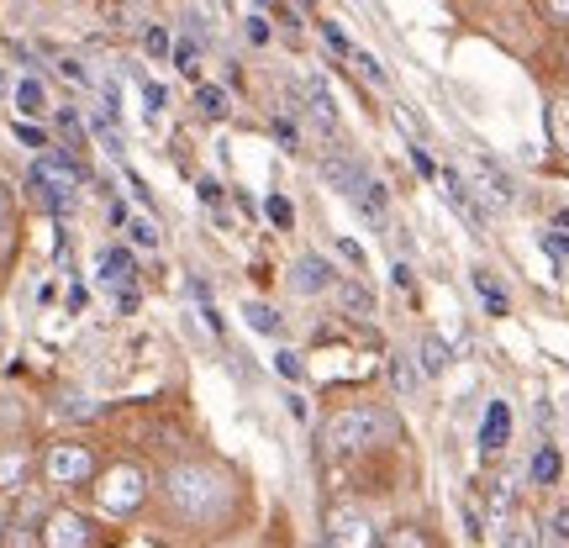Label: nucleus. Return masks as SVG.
<instances>
[{"label": "nucleus", "mask_w": 569, "mask_h": 548, "mask_svg": "<svg viewBox=\"0 0 569 548\" xmlns=\"http://www.w3.org/2000/svg\"><path fill=\"white\" fill-rule=\"evenodd\" d=\"M163 496H169V507L180 511L184 522H211V517H222V511H227V496H232V486H227L217 469L180 465V469H169Z\"/></svg>", "instance_id": "nucleus-1"}, {"label": "nucleus", "mask_w": 569, "mask_h": 548, "mask_svg": "<svg viewBox=\"0 0 569 548\" xmlns=\"http://www.w3.org/2000/svg\"><path fill=\"white\" fill-rule=\"evenodd\" d=\"M390 438V417L375 407H348L327 422V448L332 454H359L369 444H386Z\"/></svg>", "instance_id": "nucleus-2"}, {"label": "nucleus", "mask_w": 569, "mask_h": 548, "mask_svg": "<svg viewBox=\"0 0 569 548\" xmlns=\"http://www.w3.org/2000/svg\"><path fill=\"white\" fill-rule=\"evenodd\" d=\"M27 185H32L42 201L59 211V206L74 201V185H80V163L63 159V153H38V159H32V175H27Z\"/></svg>", "instance_id": "nucleus-3"}, {"label": "nucleus", "mask_w": 569, "mask_h": 548, "mask_svg": "<svg viewBox=\"0 0 569 548\" xmlns=\"http://www.w3.org/2000/svg\"><path fill=\"white\" fill-rule=\"evenodd\" d=\"M96 501H101V511H111V517H132V511L148 501V480H142V469H132V465L106 469L101 486H96Z\"/></svg>", "instance_id": "nucleus-4"}, {"label": "nucleus", "mask_w": 569, "mask_h": 548, "mask_svg": "<svg viewBox=\"0 0 569 548\" xmlns=\"http://www.w3.org/2000/svg\"><path fill=\"white\" fill-rule=\"evenodd\" d=\"M96 475V459L84 444H53L48 448V480L53 486H84Z\"/></svg>", "instance_id": "nucleus-5"}, {"label": "nucleus", "mask_w": 569, "mask_h": 548, "mask_svg": "<svg viewBox=\"0 0 569 548\" xmlns=\"http://www.w3.org/2000/svg\"><path fill=\"white\" fill-rule=\"evenodd\" d=\"M90 538H96V528H90V517H80V511H53L48 528H42V544L48 548H90Z\"/></svg>", "instance_id": "nucleus-6"}, {"label": "nucleus", "mask_w": 569, "mask_h": 548, "mask_svg": "<svg viewBox=\"0 0 569 548\" xmlns=\"http://www.w3.org/2000/svg\"><path fill=\"white\" fill-rule=\"evenodd\" d=\"M469 190L486 196L490 206H511V196H517V190H511V175L496 169L490 159H469Z\"/></svg>", "instance_id": "nucleus-7"}, {"label": "nucleus", "mask_w": 569, "mask_h": 548, "mask_svg": "<svg viewBox=\"0 0 569 548\" xmlns=\"http://www.w3.org/2000/svg\"><path fill=\"white\" fill-rule=\"evenodd\" d=\"M322 180L338 190V196H348V201H359L369 190V175H365V163H353L348 153H332V159H322Z\"/></svg>", "instance_id": "nucleus-8"}, {"label": "nucleus", "mask_w": 569, "mask_h": 548, "mask_svg": "<svg viewBox=\"0 0 569 548\" xmlns=\"http://www.w3.org/2000/svg\"><path fill=\"white\" fill-rule=\"evenodd\" d=\"M327 528H332V544L338 548H369L375 544V528H369L353 507H338L332 517H327Z\"/></svg>", "instance_id": "nucleus-9"}, {"label": "nucleus", "mask_w": 569, "mask_h": 548, "mask_svg": "<svg viewBox=\"0 0 569 548\" xmlns=\"http://www.w3.org/2000/svg\"><path fill=\"white\" fill-rule=\"evenodd\" d=\"M327 285H332V269H327V259H317V253L296 259V269H290V290H296V296H322Z\"/></svg>", "instance_id": "nucleus-10"}, {"label": "nucleus", "mask_w": 569, "mask_h": 548, "mask_svg": "<svg viewBox=\"0 0 569 548\" xmlns=\"http://www.w3.org/2000/svg\"><path fill=\"white\" fill-rule=\"evenodd\" d=\"M138 269H132V253L127 248H106L101 253V285L106 290H132Z\"/></svg>", "instance_id": "nucleus-11"}, {"label": "nucleus", "mask_w": 569, "mask_h": 548, "mask_svg": "<svg viewBox=\"0 0 569 548\" xmlns=\"http://www.w3.org/2000/svg\"><path fill=\"white\" fill-rule=\"evenodd\" d=\"M507 438H511V411H507V401H490L486 427H480V448H501Z\"/></svg>", "instance_id": "nucleus-12"}, {"label": "nucleus", "mask_w": 569, "mask_h": 548, "mask_svg": "<svg viewBox=\"0 0 569 548\" xmlns=\"http://www.w3.org/2000/svg\"><path fill=\"white\" fill-rule=\"evenodd\" d=\"M443 185H448V201L459 206V211H465L469 222H475V227L486 222V211H480V201H475V190H469V180H465V175H453V169H448V175H443Z\"/></svg>", "instance_id": "nucleus-13"}, {"label": "nucleus", "mask_w": 569, "mask_h": 548, "mask_svg": "<svg viewBox=\"0 0 569 548\" xmlns=\"http://www.w3.org/2000/svg\"><path fill=\"white\" fill-rule=\"evenodd\" d=\"M332 296H338V306H343V311H353V317H369V311H375V296H369L359 280H338V285H332Z\"/></svg>", "instance_id": "nucleus-14"}, {"label": "nucleus", "mask_w": 569, "mask_h": 548, "mask_svg": "<svg viewBox=\"0 0 569 548\" xmlns=\"http://www.w3.org/2000/svg\"><path fill=\"white\" fill-rule=\"evenodd\" d=\"M306 111L317 117V127H327V132H332V122H338V111H332V90H327L322 80H311V84H306Z\"/></svg>", "instance_id": "nucleus-15"}, {"label": "nucleus", "mask_w": 569, "mask_h": 548, "mask_svg": "<svg viewBox=\"0 0 569 548\" xmlns=\"http://www.w3.org/2000/svg\"><path fill=\"white\" fill-rule=\"evenodd\" d=\"M17 111L21 117H42V111H48V90H42V80H32V74L17 80Z\"/></svg>", "instance_id": "nucleus-16"}, {"label": "nucleus", "mask_w": 569, "mask_h": 548, "mask_svg": "<svg viewBox=\"0 0 569 548\" xmlns=\"http://www.w3.org/2000/svg\"><path fill=\"white\" fill-rule=\"evenodd\" d=\"M417 380H422L417 365H411L407 353H396V359H390V386H396V396H417Z\"/></svg>", "instance_id": "nucleus-17"}, {"label": "nucleus", "mask_w": 569, "mask_h": 548, "mask_svg": "<svg viewBox=\"0 0 569 548\" xmlns=\"http://www.w3.org/2000/svg\"><path fill=\"white\" fill-rule=\"evenodd\" d=\"M243 322L253 327V332H269V338H274V332H280V311H274V306H264V301H248L243 306Z\"/></svg>", "instance_id": "nucleus-18"}, {"label": "nucleus", "mask_w": 569, "mask_h": 548, "mask_svg": "<svg viewBox=\"0 0 569 548\" xmlns=\"http://www.w3.org/2000/svg\"><path fill=\"white\" fill-rule=\"evenodd\" d=\"M196 106H201L211 122H222V117H227V90H222V84H201V90H196Z\"/></svg>", "instance_id": "nucleus-19"}, {"label": "nucleus", "mask_w": 569, "mask_h": 548, "mask_svg": "<svg viewBox=\"0 0 569 548\" xmlns=\"http://www.w3.org/2000/svg\"><path fill=\"white\" fill-rule=\"evenodd\" d=\"M532 480H538V486H553V480H559V454H553L549 444L532 454Z\"/></svg>", "instance_id": "nucleus-20"}, {"label": "nucleus", "mask_w": 569, "mask_h": 548, "mask_svg": "<svg viewBox=\"0 0 569 548\" xmlns=\"http://www.w3.org/2000/svg\"><path fill=\"white\" fill-rule=\"evenodd\" d=\"M422 369L427 375H443L448 369V343L443 338H422Z\"/></svg>", "instance_id": "nucleus-21"}, {"label": "nucleus", "mask_w": 569, "mask_h": 548, "mask_svg": "<svg viewBox=\"0 0 569 548\" xmlns=\"http://www.w3.org/2000/svg\"><path fill=\"white\" fill-rule=\"evenodd\" d=\"M549 127H553V142H559V148L569 153V96L549 106Z\"/></svg>", "instance_id": "nucleus-22"}, {"label": "nucleus", "mask_w": 569, "mask_h": 548, "mask_svg": "<svg viewBox=\"0 0 569 548\" xmlns=\"http://www.w3.org/2000/svg\"><path fill=\"white\" fill-rule=\"evenodd\" d=\"M21 475H27V454H0V486H21Z\"/></svg>", "instance_id": "nucleus-23"}, {"label": "nucleus", "mask_w": 569, "mask_h": 548, "mask_svg": "<svg viewBox=\"0 0 569 548\" xmlns=\"http://www.w3.org/2000/svg\"><path fill=\"white\" fill-rule=\"evenodd\" d=\"M475 290L486 296V306H490V311H507V296H501V285L490 280L486 269H475Z\"/></svg>", "instance_id": "nucleus-24"}, {"label": "nucleus", "mask_w": 569, "mask_h": 548, "mask_svg": "<svg viewBox=\"0 0 569 548\" xmlns=\"http://www.w3.org/2000/svg\"><path fill=\"white\" fill-rule=\"evenodd\" d=\"M501 548H538V532H532L528 522H511V528L501 532Z\"/></svg>", "instance_id": "nucleus-25"}, {"label": "nucleus", "mask_w": 569, "mask_h": 548, "mask_svg": "<svg viewBox=\"0 0 569 548\" xmlns=\"http://www.w3.org/2000/svg\"><path fill=\"white\" fill-rule=\"evenodd\" d=\"M264 217L274 227H290V222H296V206L284 201V196H269V201H264Z\"/></svg>", "instance_id": "nucleus-26"}, {"label": "nucleus", "mask_w": 569, "mask_h": 548, "mask_svg": "<svg viewBox=\"0 0 569 548\" xmlns=\"http://www.w3.org/2000/svg\"><path fill=\"white\" fill-rule=\"evenodd\" d=\"M386 548H427V538L417 528H390L386 532Z\"/></svg>", "instance_id": "nucleus-27"}, {"label": "nucleus", "mask_w": 569, "mask_h": 548, "mask_svg": "<svg viewBox=\"0 0 569 548\" xmlns=\"http://www.w3.org/2000/svg\"><path fill=\"white\" fill-rule=\"evenodd\" d=\"M353 63H359V74H365L369 84H386V69H380V59H375V53H353Z\"/></svg>", "instance_id": "nucleus-28"}, {"label": "nucleus", "mask_w": 569, "mask_h": 548, "mask_svg": "<svg viewBox=\"0 0 569 548\" xmlns=\"http://www.w3.org/2000/svg\"><path fill=\"white\" fill-rule=\"evenodd\" d=\"M274 369H280L284 380H301V359H296L290 348H280V353H274Z\"/></svg>", "instance_id": "nucleus-29"}, {"label": "nucleus", "mask_w": 569, "mask_h": 548, "mask_svg": "<svg viewBox=\"0 0 569 548\" xmlns=\"http://www.w3.org/2000/svg\"><path fill=\"white\" fill-rule=\"evenodd\" d=\"M142 48H148V59H163V53H169V32H163V27H153V32L142 38Z\"/></svg>", "instance_id": "nucleus-30"}, {"label": "nucleus", "mask_w": 569, "mask_h": 548, "mask_svg": "<svg viewBox=\"0 0 569 548\" xmlns=\"http://www.w3.org/2000/svg\"><path fill=\"white\" fill-rule=\"evenodd\" d=\"M132 243H142V248H153V243H159V227L148 222V217H138V222H132Z\"/></svg>", "instance_id": "nucleus-31"}, {"label": "nucleus", "mask_w": 569, "mask_h": 548, "mask_svg": "<svg viewBox=\"0 0 569 548\" xmlns=\"http://www.w3.org/2000/svg\"><path fill=\"white\" fill-rule=\"evenodd\" d=\"M96 138H101L106 148H111V153H117V148H122V132H117V127H111V117H96Z\"/></svg>", "instance_id": "nucleus-32"}, {"label": "nucleus", "mask_w": 569, "mask_h": 548, "mask_svg": "<svg viewBox=\"0 0 569 548\" xmlns=\"http://www.w3.org/2000/svg\"><path fill=\"white\" fill-rule=\"evenodd\" d=\"M322 38H327V48H338V53H353V42L343 38V27H332V21H322Z\"/></svg>", "instance_id": "nucleus-33"}, {"label": "nucleus", "mask_w": 569, "mask_h": 548, "mask_svg": "<svg viewBox=\"0 0 569 548\" xmlns=\"http://www.w3.org/2000/svg\"><path fill=\"white\" fill-rule=\"evenodd\" d=\"M507 511H511V490L496 486V496H490V517H496V522H507Z\"/></svg>", "instance_id": "nucleus-34"}, {"label": "nucleus", "mask_w": 569, "mask_h": 548, "mask_svg": "<svg viewBox=\"0 0 569 548\" xmlns=\"http://www.w3.org/2000/svg\"><path fill=\"white\" fill-rule=\"evenodd\" d=\"M6 243H11V196L0 190V253H6Z\"/></svg>", "instance_id": "nucleus-35"}, {"label": "nucleus", "mask_w": 569, "mask_h": 548, "mask_svg": "<svg viewBox=\"0 0 569 548\" xmlns=\"http://www.w3.org/2000/svg\"><path fill=\"white\" fill-rule=\"evenodd\" d=\"M142 101H148V111L159 117V111H163V101H169V96H163V84H142Z\"/></svg>", "instance_id": "nucleus-36"}, {"label": "nucleus", "mask_w": 569, "mask_h": 548, "mask_svg": "<svg viewBox=\"0 0 569 548\" xmlns=\"http://www.w3.org/2000/svg\"><path fill=\"white\" fill-rule=\"evenodd\" d=\"M174 63H180L184 74H196V42H180V48H174Z\"/></svg>", "instance_id": "nucleus-37"}, {"label": "nucleus", "mask_w": 569, "mask_h": 548, "mask_svg": "<svg viewBox=\"0 0 569 548\" xmlns=\"http://www.w3.org/2000/svg\"><path fill=\"white\" fill-rule=\"evenodd\" d=\"M17 138L27 142V148H42V142H48V138L38 132V127H27V122H17Z\"/></svg>", "instance_id": "nucleus-38"}, {"label": "nucleus", "mask_w": 569, "mask_h": 548, "mask_svg": "<svg viewBox=\"0 0 569 548\" xmlns=\"http://www.w3.org/2000/svg\"><path fill=\"white\" fill-rule=\"evenodd\" d=\"M196 190H201V201H206V206H217V201H222V185H217V180H201Z\"/></svg>", "instance_id": "nucleus-39"}, {"label": "nucleus", "mask_w": 569, "mask_h": 548, "mask_svg": "<svg viewBox=\"0 0 569 548\" xmlns=\"http://www.w3.org/2000/svg\"><path fill=\"white\" fill-rule=\"evenodd\" d=\"M411 163H417V175H427V180H432V175H438V169H432V159H427L422 148H411Z\"/></svg>", "instance_id": "nucleus-40"}, {"label": "nucleus", "mask_w": 569, "mask_h": 548, "mask_svg": "<svg viewBox=\"0 0 569 548\" xmlns=\"http://www.w3.org/2000/svg\"><path fill=\"white\" fill-rule=\"evenodd\" d=\"M338 253H343L348 265H365V248H359V243H348V238H343V243H338Z\"/></svg>", "instance_id": "nucleus-41"}, {"label": "nucleus", "mask_w": 569, "mask_h": 548, "mask_svg": "<svg viewBox=\"0 0 569 548\" xmlns=\"http://www.w3.org/2000/svg\"><path fill=\"white\" fill-rule=\"evenodd\" d=\"M248 38H253V42H269V27H264V17H248Z\"/></svg>", "instance_id": "nucleus-42"}, {"label": "nucleus", "mask_w": 569, "mask_h": 548, "mask_svg": "<svg viewBox=\"0 0 569 548\" xmlns=\"http://www.w3.org/2000/svg\"><path fill=\"white\" fill-rule=\"evenodd\" d=\"M59 69H63V74H69V80H80V84H84V80H90V74H84V63H74V59H63V63H59Z\"/></svg>", "instance_id": "nucleus-43"}, {"label": "nucleus", "mask_w": 569, "mask_h": 548, "mask_svg": "<svg viewBox=\"0 0 569 548\" xmlns=\"http://www.w3.org/2000/svg\"><path fill=\"white\" fill-rule=\"evenodd\" d=\"M553 532H559V538L569 544V507H565V511H553Z\"/></svg>", "instance_id": "nucleus-44"}, {"label": "nucleus", "mask_w": 569, "mask_h": 548, "mask_svg": "<svg viewBox=\"0 0 569 548\" xmlns=\"http://www.w3.org/2000/svg\"><path fill=\"white\" fill-rule=\"evenodd\" d=\"M274 132H280L284 142H296V138H301V132H296V122H284V117H280V122H274Z\"/></svg>", "instance_id": "nucleus-45"}, {"label": "nucleus", "mask_w": 569, "mask_h": 548, "mask_svg": "<svg viewBox=\"0 0 569 548\" xmlns=\"http://www.w3.org/2000/svg\"><path fill=\"white\" fill-rule=\"evenodd\" d=\"M553 6V17H569V0H549Z\"/></svg>", "instance_id": "nucleus-46"}, {"label": "nucleus", "mask_w": 569, "mask_h": 548, "mask_svg": "<svg viewBox=\"0 0 569 548\" xmlns=\"http://www.w3.org/2000/svg\"><path fill=\"white\" fill-rule=\"evenodd\" d=\"M553 222H559V232H569V211H559V217H553Z\"/></svg>", "instance_id": "nucleus-47"}, {"label": "nucleus", "mask_w": 569, "mask_h": 548, "mask_svg": "<svg viewBox=\"0 0 569 548\" xmlns=\"http://www.w3.org/2000/svg\"><path fill=\"white\" fill-rule=\"evenodd\" d=\"M0 528H6V511H0Z\"/></svg>", "instance_id": "nucleus-48"}, {"label": "nucleus", "mask_w": 569, "mask_h": 548, "mask_svg": "<svg viewBox=\"0 0 569 548\" xmlns=\"http://www.w3.org/2000/svg\"><path fill=\"white\" fill-rule=\"evenodd\" d=\"M306 6H311V0H306Z\"/></svg>", "instance_id": "nucleus-49"}, {"label": "nucleus", "mask_w": 569, "mask_h": 548, "mask_svg": "<svg viewBox=\"0 0 569 548\" xmlns=\"http://www.w3.org/2000/svg\"><path fill=\"white\" fill-rule=\"evenodd\" d=\"M322 548H327V544H322Z\"/></svg>", "instance_id": "nucleus-50"}]
</instances>
